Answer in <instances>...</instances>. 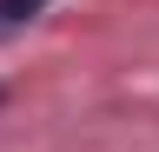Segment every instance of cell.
<instances>
[{
	"mask_svg": "<svg viewBox=\"0 0 159 152\" xmlns=\"http://www.w3.org/2000/svg\"><path fill=\"white\" fill-rule=\"evenodd\" d=\"M47 7H53V0H0V40H13L20 27H33Z\"/></svg>",
	"mask_w": 159,
	"mask_h": 152,
	"instance_id": "6da1fadb",
	"label": "cell"
},
{
	"mask_svg": "<svg viewBox=\"0 0 159 152\" xmlns=\"http://www.w3.org/2000/svg\"><path fill=\"white\" fill-rule=\"evenodd\" d=\"M0 99H7V86H0Z\"/></svg>",
	"mask_w": 159,
	"mask_h": 152,
	"instance_id": "7a4b0ae2",
	"label": "cell"
}]
</instances>
